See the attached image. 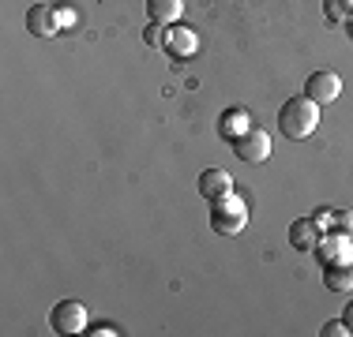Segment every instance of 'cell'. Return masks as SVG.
I'll list each match as a JSON object with an SVG mask.
<instances>
[{"label":"cell","mask_w":353,"mask_h":337,"mask_svg":"<svg viewBox=\"0 0 353 337\" xmlns=\"http://www.w3.org/2000/svg\"><path fill=\"white\" fill-rule=\"evenodd\" d=\"M199 195L207 202L222 199V195H233V176L225 168H203L199 173Z\"/></svg>","instance_id":"cell-8"},{"label":"cell","mask_w":353,"mask_h":337,"mask_svg":"<svg viewBox=\"0 0 353 337\" xmlns=\"http://www.w3.org/2000/svg\"><path fill=\"white\" fill-rule=\"evenodd\" d=\"M230 146H233V154H237L245 165H259V162L271 157V135L259 131V128H248L245 135H237Z\"/></svg>","instance_id":"cell-4"},{"label":"cell","mask_w":353,"mask_h":337,"mask_svg":"<svg viewBox=\"0 0 353 337\" xmlns=\"http://www.w3.org/2000/svg\"><path fill=\"white\" fill-rule=\"evenodd\" d=\"M184 12V0H147V15L150 23H162V27H173Z\"/></svg>","instance_id":"cell-12"},{"label":"cell","mask_w":353,"mask_h":337,"mask_svg":"<svg viewBox=\"0 0 353 337\" xmlns=\"http://www.w3.org/2000/svg\"><path fill=\"white\" fill-rule=\"evenodd\" d=\"M323 15L331 23H350L353 19V0H323Z\"/></svg>","instance_id":"cell-13"},{"label":"cell","mask_w":353,"mask_h":337,"mask_svg":"<svg viewBox=\"0 0 353 337\" xmlns=\"http://www.w3.org/2000/svg\"><path fill=\"white\" fill-rule=\"evenodd\" d=\"M339 94H342V79L334 72H327V67L323 72H312L305 79V98H312L316 105H331Z\"/></svg>","instance_id":"cell-6"},{"label":"cell","mask_w":353,"mask_h":337,"mask_svg":"<svg viewBox=\"0 0 353 337\" xmlns=\"http://www.w3.org/2000/svg\"><path fill=\"white\" fill-rule=\"evenodd\" d=\"M290 243L297 251H316L319 248V225L308 221V217H301V221L290 225Z\"/></svg>","instance_id":"cell-11"},{"label":"cell","mask_w":353,"mask_h":337,"mask_svg":"<svg viewBox=\"0 0 353 337\" xmlns=\"http://www.w3.org/2000/svg\"><path fill=\"white\" fill-rule=\"evenodd\" d=\"M162 49L173 56V61H188V56L199 49V34L192 27H184V23H173V27L165 30V38H162Z\"/></svg>","instance_id":"cell-5"},{"label":"cell","mask_w":353,"mask_h":337,"mask_svg":"<svg viewBox=\"0 0 353 337\" xmlns=\"http://www.w3.org/2000/svg\"><path fill=\"white\" fill-rule=\"evenodd\" d=\"M162 38H165L162 23H150V27H147V41H150V45H158V49H162Z\"/></svg>","instance_id":"cell-16"},{"label":"cell","mask_w":353,"mask_h":337,"mask_svg":"<svg viewBox=\"0 0 353 337\" xmlns=\"http://www.w3.org/2000/svg\"><path fill=\"white\" fill-rule=\"evenodd\" d=\"M27 30L34 34V38H53V34L61 30V12H57V4H30L27 8Z\"/></svg>","instance_id":"cell-7"},{"label":"cell","mask_w":353,"mask_h":337,"mask_svg":"<svg viewBox=\"0 0 353 337\" xmlns=\"http://www.w3.org/2000/svg\"><path fill=\"white\" fill-rule=\"evenodd\" d=\"M57 12H61V23H72V19H75V12H72V8H57Z\"/></svg>","instance_id":"cell-19"},{"label":"cell","mask_w":353,"mask_h":337,"mask_svg":"<svg viewBox=\"0 0 353 337\" xmlns=\"http://www.w3.org/2000/svg\"><path fill=\"white\" fill-rule=\"evenodd\" d=\"M87 334H94V337H109V334H117V326H109V323H98V326H90Z\"/></svg>","instance_id":"cell-17"},{"label":"cell","mask_w":353,"mask_h":337,"mask_svg":"<svg viewBox=\"0 0 353 337\" xmlns=\"http://www.w3.org/2000/svg\"><path fill=\"white\" fill-rule=\"evenodd\" d=\"M323 285L331 292H353V259H334L323 266Z\"/></svg>","instance_id":"cell-9"},{"label":"cell","mask_w":353,"mask_h":337,"mask_svg":"<svg viewBox=\"0 0 353 337\" xmlns=\"http://www.w3.org/2000/svg\"><path fill=\"white\" fill-rule=\"evenodd\" d=\"M334 229L342 236H353V214L350 210H339V214H334Z\"/></svg>","instance_id":"cell-14"},{"label":"cell","mask_w":353,"mask_h":337,"mask_svg":"<svg viewBox=\"0 0 353 337\" xmlns=\"http://www.w3.org/2000/svg\"><path fill=\"white\" fill-rule=\"evenodd\" d=\"M323 337H346L350 334V326L342 323V318H331V323H323V330H319Z\"/></svg>","instance_id":"cell-15"},{"label":"cell","mask_w":353,"mask_h":337,"mask_svg":"<svg viewBox=\"0 0 353 337\" xmlns=\"http://www.w3.org/2000/svg\"><path fill=\"white\" fill-rule=\"evenodd\" d=\"M319 128V105L312 98H290L285 105L279 109V131L285 139H308Z\"/></svg>","instance_id":"cell-1"},{"label":"cell","mask_w":353,"mask_h":337,"mask_svg":"<svg viewBox=\"0 0 353 337\" xmlns=\"http://www.w3.org/2000/svg\"><path fill=\"white\" fill-rule=\"evenodd\" d=\"M350 27H353V19H350Z\"/></svg>","instance_id":"cell-20"},{"label":"cell","mask_w":353,"mask_h":337,"mask_svg":"<svg viewBox=\"0 0 353 337\" xmlns=\"http://www.w3.org/2000/svg\"><path fill=\"white\" fill-rule=\"evenodd\" d=\"M248 128H256V124H252V113L248 109H225L222 113V120H218V135H222L225 142H233L237 139V135H245Z\"/></svg>","instance_id":"cell-10"},{"label":"cell","mask_w":353,"mask_h":337,"mask_svg":"<svg viewBox=\"0 0 353 337\" xmlns=\"http://www.w3.org/2000/svg\"><path fill=\"white\" fill-rule=\"evenodd\" d=\"M342 323H346V326H350V334H353V300L346 303V311H342Z\"/></svg>","instance_id":"cell-18"},{"label":"cell","mask_w":353,"mask_h":337,"mask_svg":"<svg viewBox=\"0 0 353 337\" xmlns=\"http://www.w3.org/2000/svg\"><path fill=\"white\" fill-rule=\"evenodd\" d=\"M49 326H53L57 334H64V337L83 334L87 330V307H83L79 300H61L53 311H49Z\"/></svg>","instance_id":"cell-3"},{"label":"cell","mask_w":353,"mask_h":337,"mask_svg":"<svg viewBox=\"0 0 353 337\" xmlns=\"http://www.w3.org/2000/svg\"><path fill=\"white\" fill-rule=\"evenodd\" d=\"M248 225V206L237 195H222L211 202V229L218 236H237Z\"/></svg>","instance_id":"cell-2"}]
</instances>
